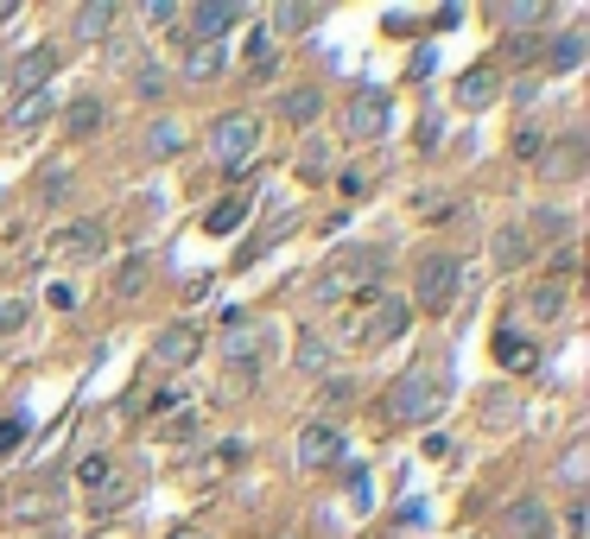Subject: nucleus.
<instances>
[{
    "instance_id": "f257e3e1",
    "label": "nucleus",
    "mask_w": 590,
    "mask_h": 539,
    "mask_svg": "<svg viewBox=\"0 0 590 539\" xmlns=\"http://www.w3.org/2000/svg\"><path fill=\"white\" fill-rule=\"evenodd\" d=\"M444 400H451V375H444L439 362H413L406 375L388 381L381 419H388V426H426V419L444 413Z\"/></svg>"
},
{
    "instance_id": "f03ea898",
    "label": "nucleus",
    "mask_w": 590,
    "mask_h": 539,
    "mask_svg": "<svg viewBox=\"0 0 590 539\" xmlns=\"http://www.w3.org/2000/svg\"><path fill=\"white\" fill-rule=\"evenodd\" d=\"M381 273H388V254L369 248V242H343V248L318 267V298L336 305V298H381Z\"/></svg>"
},
{
    "instance_id": "7ed1b4c3",
    "label": "nucleus",
    "mask_w": 590,
    "mask_h": 539,
    "mask_svg": "<svg viewBox=\"0 0 590 539\" xmlns=\"http://www.w3.org/2000/svg\"><path fill=\"white\" fill-rule=\"evenodd\" d=\"M457 292H464V260L457 254H419V267H413V298L406 305H419V311H432V318H444L451 305H457Z\"/></svg>"
},
{
    "instance_id": "20e7f679",
    "label": "nucleus",
    "mask_w": 590,
    "mask_h": 539,
    "mask_svg": "<svg viewBox=\"0 0 590 539\" xmlns=\"http://www.w3.org/2000/svg\"><path fill=\"white\" fill-rule=\"evenodd\" d=\"M343 127H349V140H381L394 127V96L381 83H356L343 102Z\"/></svg>"
},
{
    "instance_id": "39448f33",
    "label": "nucleus",
    "mask_w": 590,
    "mask_h": 539,
    "mask_svg": "<svg viewBox=\"0 0 590 539\" xmlns=\"http://www.w3.org/2000/svg\"><path fill=\"white\" fill-rule=\"evenodd\" d=\"M210 152H217L222 172L248 166V159L260 152V121H255V114H222L217 127H210Z\"/></svg>"
},
{
    "instance_id": "423d86ee",
    "label": "nucleus",
    "mask_w": 590,
    "mask_h": 539,
    "mask_svg": "<svg viewBox=\"0 0 590 539\" xmlns=\"http://www.w3.org/2000/svg\"><path fill=\"white\" fill-rule=\"evenodd\" d=\"M185 33L179 45H217L222 33H235L242 26V0H204V7H185V20H179Z\"/></svg>"
},
{
    "instance_id": "0eeeda50",
    "label": "nucleus",
    "mask_w": 590,
    "mask_h": 539,
    "mask_svg": "<svg viewBox=\"0 0 590 539\" xmlns=\"http://www.w3.org/2000/svg\"><path fill=\"white\" fill-rule=\"evenodd\" d=\"M197 356H204V330L197 323H165L152 336V368H165V375H185Z\"/></svg>"
},
{
    "instance_id": "6e6552de",
    "label": "nucleus",
    "mask_w": 590,
    "mask_h": 539,
    "mask_svg": "<svg viewBox=\"0 0 590 539\" xmlns=\"http://www.w3.org/2000/svg\"><path fill=\"white\" fill-rule=\"evenodd\" d=\"M64 514V489L58 482H20L13 495H7V520L13 527H26V520H58Z\"/></svg>"
},
{
    "instance_id": "1a4fd4ad",
    "label": "nucleus",
    "mask_w": 590,
    "mask_h": 539,
    "mask_svg": "<svg viewBox=\"0 0 590 539\" xmlns=\"http://www.w3.org/2000/svg\"><path fill=\"white\" fill-rule=\"evenodd\" d=\"M336 464H343V426L311 419L298 431V469H336Z\"/></svg>"
},
{
    "instance_id": "9d476101",
    "label": "nucleus",
    "mask_w": 590,
    "mask_h": 539,
    "mask_svg": "<svg viewBox=\"0 0 590 539\" xmlns=\"http://www.w3.org/2000/svg\"><path fill=\"white\" fill-rule=\"evenodd\" d=\"M406 323H413V305L388 292V298H374V305H369V323H362V336H356V343H401Z\"/></svg>"
},
{
    "instance_id": "9b49d317",
    "label": "nucleus",
    "mask_w": 590,
    "mask_h": 539,
    "mask_svg": "<svg viewBox=\"0 0 590 539\" xmlns=\"http://www.w3.org/2000/svg\"><path fill=\"white\" fill-rule=\"evenodd\" d=\"M502 539H553V507L540 502V495L508 502V514H502Z\"/></svg>"
},
{
    "instance_id": "f8f14e48",
    "label": "nucleus",
    "mask_w": 590,
    "mask_h": 539,
    "mask_svg": "<svg viewBox=\"0 0 590 539\" xmlns=\"http://www.w3.org/2000/svg\"><path fill=\"white\" fill-rule=\"evenodd\" d=\"M565 305H571V280H540V286L520 292V318H533V323L565 318Z\"/></svg>"
},
{
    "instance_id": "ddd939ff",
    "label": "nucleus",
    "mask_w": 590,
    "mask_h": 539,
    "mask_svg": "<svg viewBox=\"0 0 590 539\" xmlns=\"http://www.w3.org/2000/svg\"><path fill=\"white\" fill-rule=\"evenodd\" d=\"M58 248L76 254V260H96V254L109 248V222H102V216H83V222H71V229L58 235Z\"/></svg>"
},
{
    "instance_id": "4468645a",
    "label": "nucleus",
    "mask_w": 590,
    "mask_h": 539,
    "mask_svg": "<svg viewBox=\"0 0 590 539\" xmlns=\"http://www.w3.org/2000/svg\"><path fill=\"white\" fill-rule=\"evenodd\" d=\"M495 96H502V71H495V64L464 71V83H457V108H489Z\"/></svg>"
},
{
    "instance_id": "2eb2a0df",
    "label": "nucleus",
    "mask_w": 590,
    "mask_h": 539,
    "mask_svg": "<svg viewBox=\"0 0 590 539\" xmlns=\"http://www.w3.org/2000/svg\"><path fill=\"white\" fill-rule=\"evenodd\" d=\"M58 76V51L51 45H38V51H26L20 64H13V83H20V96H33V89H45Z\"/></svg>"
},
{
    "instance_id": "dca6fc26",
    "label": "nucleus",
    "mask_w": 590,
    "mask_h": 539,
    "mask_svg": "<svg viewBox=\"0 0 590 539\" xmlns=\"http://www.w3.org/2000/svg\"><path fill=\"white\" fill-rule=\"evenodd\" d=\"M45 121H51V89H33L7 108V134H38Z\"/></svg>"
},
{
    "instance_id": "f3484780",
    "label": "nucleus",
    "mask_w": 590,
    "mask_h": 539,
    "mask_svg": "<svg viewBox=\"0 0 590 539\" xmlns=\"http://www.w3.org/2000/svg\"><path fill=\"white\" fill-rule=\"evenodd\" d=\"M248 210H255V197H248V191H229L222 204H210V216H204V235H229V229H242V222H248Z\"/></svg>"
},
{
    "instance_id": "a211bd4d",
    "label": "nucleus",
    "mask_w": 590,
    "mask_h": 539,
    "mask_svg": "<svg viewBox=\"0 0 590 539\" xmlns=\"http://www.w3.org/2000/svg\"><path fill=\"white\" fill-rule=\"evenodd\" d=\"M280 114H286V127H311L318 114H324V89H311V83H298L280 96Z\"/></svg>"
},
{
    "instance_id": "6ab92c4d",
    "label": "nucleus",
    "mask_w": 590,
    "mask_h": 539,
    "mask_svg": "<svg viewBox=\"0 0 590 539\" xmlns=\"http://www.w3.org/2000/svg\"><path fill=\"white\" fill-rule=\"evenodd\" d=\"M585 51H590V33H558L553 45H546V71H553V76L578 71V64H585Z\"/></svg>"
},
{
    "instance_id": "aec40b11",
    "label": "nucleus",
    "mask_w": 590,
    "mask_h": 539,
    "mask_svg": "<svg viewBox=\"0 0 590 539\" xmlns=\"http://www.w3.org/2000/svg\"><path fill=\"white\" fill-rule=\"evenodd\" d=\"M185 152V121H172V114H159L147 127V159H179Z\"/></svg>"
},
{
    "instance_id": "412c9836",
    "label": "nucleus",
    "mask_w": 590,
    "mask_h": 539,
    "mask_svg": "<svg viewBox=\"0 0 590 539\" xmlns=\"http://www.w3.org/2000/svg\"><path fill=\"white\" fill-rule=\"evenodd\" d=\"M179 76H185V83H210V76H222V45H185Z\"/></svg>"
},
{
    "instance_id": "4be33fe9",
    "label": "nucleus",
    "mask_w": 590,
    "mask_h": 539,
    "mask_svg": "<svg viewBox=\"0 0 590 539\" xmlns=\"http://www.w3.org/2000/svg\"><path fill=\"white\" fill-rule=\"evenodd\" d=\"M114 476H121V469H114V457H102V451L76 457V489H89V495H102V489H109Z\"/></svg>"
},
{
    "instance_id": "5701e85b",
    "label": "nucleus",
    "mask_w": 590,
    "mask_h": 539,
    "mask_svg": "<svg viewBox=\"0 0 590 539\" xmlns=\"http://www.w3.org/2000/svg\"><path fill=\"white\" fill-rule=\"evenodd\" d=\"M585 476H590V438H571L565 457H558V482H565V489H585Z\"/></svg>"
},
{
    "instance_id": "b1692460",
    "label": "nucleus",
    "mask_w": 590,
    "mask_h": 539,
    "mask_svg": "<svg viewBox=\"0 0 590 539\" xmlns=\"http://www.w3.org/2000/svg\"><path fill=\"white\" fill-rule=\"evenodd\" d=\"M533 356H540V350H533L520 330H502V336H495V362H502V368H533Z\"/></svg>"
},
{
    "instance_id": "393cba45",
    "label": "nucleus",
    "mask_w": 590,
    "mask_h": 539,
    "mask_svg": "<svg viewBox=\"0 0 590 539\" xmlns=\"http://www.w3.org/2000/svg\"><path fill=\"white\" fill-rule=\"evenodd\" d=\"M298 368H305V375H324V368H331V343H324V336H318V330H298Z\"/></svg>"
},
{
    "instance_id": "a878e982",
    "label": "nucleus",
    "mask_w": 590,
    "mask_h": 539,
    "mask_svg": "<svg viewBox=\"0 0 590 539\" xmlns=\"http://www.w3.org/2000/svg\"><path fill=\"white\" fill-rule=\"evenodd\" d=\"M64 127H71L76 140H89V134L102 127V102H96V96H83V102H71V108H64Z\"/></svg>"
},
{
    "instance_id": "bb28decb",
    "label": "nucleus",
    "mask_w": 590,
    "mask_h": 539,
    "mask_svg": "<svg viewBox=\"0 0 590 539\" xmlns=\"http://www.w3.org/2000/svg\"><path fill=\"white\" fill-rule=\"evenodd\" d=\"M76 38H109V26H114V7H102V0H96V7H76Z\"/></svg>"
},
{
    "instance_id": "cd10ccee",
    "label": "nucleus",
    "mask_w": 590,
    "mask_h": 539,
    "mask_svg": "<svg viewBox=\"0 0 590 539\" xmlns=\"http://www.w3.org/2000/svg\"><path fill=\"white\" fill-rule=\"evenodd\" d=\"M324 20V7H273V33H311Z\"/></svg>"
},
{
    "instance_id": "c85d7f7f",
    "label": "nucleus",
    "mask_w": 590,
    "mask_h": 539,
    "mask_svg": "<svg viewBox=\"0 0 590 539\" xmlns=\"http://www.w3.org/2000/svg\"><path fill=\"white\" fill-rule=\"evenodd\" d=\"M286 229H293V222H273V229H260L248 248H235V267H255V260H260L267 248H280V242H286Z\"/></svg>"
},
{
    "instance_id": "c756f323",
    "label": "nucleus",
    "mask_w": 590,
    "mask_h": 539,
    "mask_svg": "<svg viewBox=\"0 0 590 539\" xmlns=\"http://www.w3.org/2000/svg\"><path fill=\"white\" fill-rule=\"evenodd\" d=\"M527 254H533V242H527V229H502V242H495V260H502V267H520Z\"/></svg>"
},
{
    "instance_id": "7c9ffc66",
    "label": "nucleus",
    "mask_w": 590,
    "mask_h": 539,
    "mask_svg": "<svg viewBox=\"0 0 590 539\" xmlns=\"http://www.w3.org/2000/svg\"><path fill=\"white\" fill-rule=\"evenodd\" d=\"M64 197H71V166H51L38 179V204H64Z\"/></svg>"
},
{
    "instance_id": "2f4dec72",
    "label": "nucleus",
    "mask_w": 590,
    "mask_h": 539,
    "mask_svg": "<svg viewBox=\"0 0 590 539\" xmlns=\"http://www.w3.org/2000/svg\"><path fill=\"white\" fill-rule=\"evenodd\" d=\"M147 273H152V260H127V267L114 273V292H121V298H134V292H147Z\"/></svg>"
},
{
    "instance_id": "473e14b6",
    "label": "nucleus",
    "mask_w": 590,
    "mask_h": 539,
    "mask_svg": "<svg viewBox=\"0 0 590 539\" xmlns=\"http://www.w3.org/2000/svg\"><path fill=\"white\" fill-rule=\"evenodd\" d=\"M533 235H540V242H565V235H571V216H565V210H540V216H533Z\"/></svg>"
},
{
    "instance_id": "72a5a7b5",
    "label": "nucleus",
    "mask_w": 590,
    "mask_h": 539,
    "mask_svg": "<svg viewBox=\"0 0 590 539\" xmlns=\"http://www.w3.org/2000/svg\"><path fill=\"white\" fill-rule=\"evenodd\" d=\"M33 323V305L26 298H0V336H13V330H26Z\"/></svg>"
},
{
    "instance_id": "f704fd0d",
    "label": "nucleus",
    "mask_w": 590,
    "mask_h": 539,
    "mask_svg": "<svg viewBox=\"0 0 590 539\" xmlns=\"http://www.w3.org/2000/svg\"><path fill=\"white\" fill-rule=\"evenodd\" d=\"M134 89H140L147 102H159V96H165V71H159L152 58H140V71H134Z\"/></svg>"
},
{
    "instance_id": "c9c22d12",
    "label": "nucleus",
    "mask_w": 590,
    "mask_h": 539,
    "mask_svg": "<svg viewBox=\"0 0 590 539\" xmlns=\"http://www.w3.org/2000/svg\"><path fill=\"white\" fill-rule=\"evenodd\" d=\"M324 166H331L324 140H305V152H298V172H305V179H324Z\"/></svg>"
},
{
    "instance_id": "e433bc0d",
    "label": "nucleus",
    "mask_w": 590,
    "mask_h": 539,
    "mask_svg": "<svg viewBox=\"0 0 590 539\" xmlns=\"http://www.w3.org/2000/svg\"><path fill=\"white\" fill-rule=\"evenodd\" d=\"M482 419L489 426H515V394H489L482 400Z\"/></svg>"
},
{
    "instance_id": "4c0bfd02",
    "label": "nucleus",
    "mask_w": 590,
    "mask_h": 539,
    "mask_svg": "<svg viewBox=\"0 0 590 539\" xmlns=\"http://www.w3.org/2000/svg\"><path fill=\"white\" fill-rule=\"evenodd\" d=\"M349 507H356V514H369V507H374V489H369L362 469H349Z\"/></svg>"
},
{
    "instance_id": "58836bf2",
    "label": "nucleus",
    "mask_w": 590,
    "mask_h": 539,
    "mask_svg": "<svg viewBox=\"0 0 590 539\" xmlns=\"http://www.w3.org/2000/svg\"><path fill=\"white\" fill-rule=\"evenodd\" d=\"M515 152H520V159H540V152H546V134H540V127H520Z\"/></svg>"
},
{
    "instance_id": "ea45409f",
    "label": "nucleus",
    "mask_w": 590,
    "mask_h": 539,
    "mask_svg": "<svg viewBox=\"0 0 590 539\" xmlns=\"http://www.w3.org/2000/svg\"><path fill=\"white\" fill-rule=\"evenodd\" d=\"M20 438H26V419H0V457L20 451Z\"/></svg>"
},
{
    "instance_id": "a19ab883",
    "label": "nucleus",
    "mask_w": 590,
    "mask_h": 539,
    "mask_svg": "<svg viewBox=\"0 0 590 539\" xmlns=\"http://www.w3.org/2000/svg\"><path fill=\"white\" fill-rule=\"evenodd\" d=\"M147 20H152V26H179V20H185V7H165V0H159V7H147Z\"/></svg>"
},
{
    "instance_id": "79ce46f5",
    "label": "nucleus",
    "mask_w": 590,
    "mask_h": 539,
    "mask_svg": "<svg viewBox=\"0 0 590 539\" xmlns=\"http://www.w3.org/2000/svg\"><path fill=\"white\" fill-rule=\"evenodd\" d=\"M508 26H540V7H502Z\"/></svg>"
},
{
    "instance_id": "37998d69",
    "label": "nucleus",
    "mask_w": 590,
    "mask_h": 539,
    "mask_svg": "<svg viewBox=\"0 0 590 539\" xmlns=\"http://www.w3.org/2000/svg\"><path fill=\"white\" fill-rule=\"evenodd\" d=\"M426 457H432V464H444V457H451V438H444V431H432V438H426Z\"/></svg>"
},
{
    "instance_id": "c03bdc74",
    "label": "nucleus",
    "mask_w": 590,
    "mask_h": 539,
    "mask_svg": "<svg viewBox=\"0 0 590 539\" xmlns=\"http://www.w3.org/2000/svg\"><path fill=\"white\" fill-rule=\"evenodd\" d=\"M324 400H331V406H343V400H349V381H343V375H331V381H324Z\"/></svg>"
},
{
    "instance_id": "a18cd8bd",
    "label": "nucleus",
    "mask_w": 590,
    "mask_h": 539,
    "mask_svg": "<svg viewBox=\"0 0 590 539\" xmlns=\"http://www.w3.org/2000/svg\"><path fill=\"white\" fill-rule=\"evenodd\" d=\"M165 539H204V534H197V527H172Z\"/></svg>"
},
{
    "instance_id": "49530a36",
    "label": "nucleus",
    "mask_w": 590,
    "mask_h": 539,
    "mask_svg": "<svg viewBox=\"0 0 590 539\" xmlns=\"http://www.w3.org/2000/svg\"><path fill=\"white\" fill-rule=\"evenodd\" d=\"M7 20H13V7H7V0H0V26H7Z\"/></svg>"
},
{
    "instance_id": "de8ad7c7",
    "label": "nucleus",
    "mask_w": 590,
    "mask_h": 539,
    "mask_svg": "<svg viewBox=\"0 0 590 539\" xmlns=\"http://www.w3.org/2000/svg\"><path fill=\"white\" fill-rule=\"evenodd\" d=\"M0 210H7V197H0Z\"/></svg>"
},
{
    "instance_id": "09e8293b",
    "label": "nucleus",
    "mask_w": 590,
    "mask_h": 539,
    "mask_svg": "<svg viewBox=\"0 0 590 539\" xmlns=\"http://www.w3.org/2000/svg\"><path fill=\"white\" fill-rule=\"evenodd\" d=\"M45 539H58V534H45Z\"/></svg>"
}]
</instances>
